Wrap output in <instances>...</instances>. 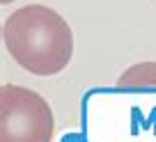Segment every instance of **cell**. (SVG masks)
<instances>
[{"label": "cell", "instance_id": "cell-1", "mask_svg": "<svg viewBox=\"0 0 156 142\" xmlns=\"http://www.w3.org/2000/svg\"><path fill=\"white\" fill-rule=\"evenodd\" d=\"M2 39L9 55L30 74H60L73 53L69 23L46 5H25L2 25Z\"/></svg>", "mask_w": 156, "mask_h": 142}, {"label": "cell", "instance_id": "cell-2", "mask_svg": "<svg viewBox=\"0 0 156 142\" xmlns=\"http://www.w3.org/2000/svg\"><path fill=\"white\" fill-rule=\"evenodd\" d=\"M53 110L32 89L0 87V142H51Z\"/></svg>", "mask_w": 156, "mask_h": 142}, {"label": "cell", "instance_id": "cell-3", "mask_svg": "<svg viewBox=\"0 0 156 142\" xmlns=\"http://www.w3.org/2000/svg\"><path fill=\"white\" fill-rule=\"evenodd\" d=\"M119 87H140V85H156V62H140L133 64L117 78Z\"/></svg>", "mask_w": 156, "mask_h": 142}, {"label": "cell", "instance_id": "cell-4", "mask_svg": "<svg viewBox=\"0 0 156 142\" xmlns=\"http://www.w3.org/2000/svg\"><path fill=\"white\" fill-rule=\"evenodd\" d=\"M2 2H12V0H2Z\"/></svg>", "mask_w": 156, "mask_h": 142}]
</instances>
